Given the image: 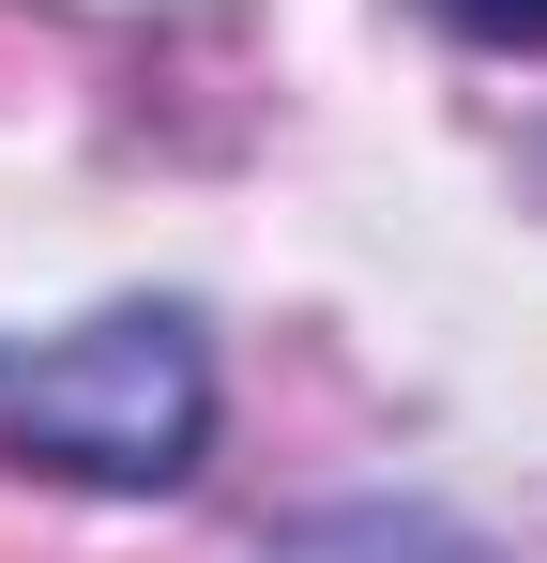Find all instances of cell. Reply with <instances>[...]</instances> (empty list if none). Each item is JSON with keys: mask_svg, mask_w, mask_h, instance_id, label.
I'll list each match as a JSON object with an SVG mask.
<instances>
[{"mask_svg": "<svg viewBox=\"0 0 547 563\" xmlns=\"http://www.w3.org/2000/svg\"><path fill=\"white\" fill-rule=\"evenodd\" d=\"M213 442V351L182 305H107L77 335L0 351V457L62 487H182Z\"/></svg>", "mask_w": 547, "mask_h": 563, "instance_id": "cell-1", "label": "cell"}, {"mask_svg": "<svg viewBox=\"0 0 547 563\" xmlns=\"http://www.w3.org/2000/svg\"><path fill=\"white\" fill-rule=\"evenodd\" d=\"M442 31H471V46H547V0H426Z\"/></svg>", "mask_w": 547, "mask_h": 563, "instance_id": "cell-2", "label": "cell"}]
</instances>
